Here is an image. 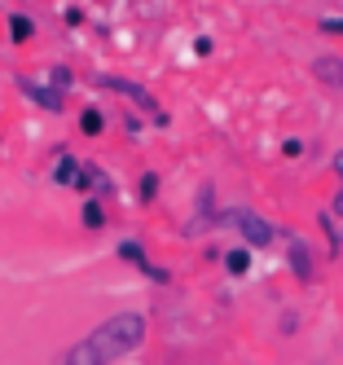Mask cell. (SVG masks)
Listing matches in <instances>:
<instances>
[{
    "label": "cell",
    "mask_w": 343,
    "mask_h": 365,
    "mask_svg": "<svg viewBox=\"0 0 343 365\" xmlns=\"http://www.w3.org/2000/svg\"><path fill=\"white\" fill-rule=\"evenodd\" d=\"M290 273H295V282H312V251L304 238H290Z\"/></svg>",
    "instance_id": "52a82bcc"
},
{
    "label": "cell",
    "mask_w": 343,
    "mask_h": 365,
    "mask_svg": "<svg viewBox=\"0 0 343 365\" xmlns=\"http://www.w3.org/2000/svg\"><path fill=\"white\" fill-rule=\"evenodd\" d=\"M18 88H22V97H26V101H36V106L53 110V115H58V110L66 106V97H62L58 88H53V84H36V80H26V75H22V80H18Z\"/></svg>",
    "instance_id": "5b68a950"
},
{
    "label": "cell",
    "mask_w": 343,
    "mask_h": 365,
    "mask_svg": "<svg viewBox=\"0 0 343 365\" xmlns=\"http://www.w3.org/2000/svg\"><path fill=\"white\" fill-rule=\"evenodd\" d=\"M145 317L141 312H115V317H106L84 344H88V352L97 356V365H111V361H119V356H128V352H137L141 344H145Z\"/></svg>",
    "instance_id": "6da1fadb"
},
{
    "label": "cell",
    "mask_w": 343,
    "mask_h": 365,
    "mask_svg": "<svg viewBox=\"0 0 343 365\" xmlns=\"http://www.w3.org/2000/svg\"><path fill=\"white\" fill-rule=\"evenodd\" d=\"M300 154H304V141H300V137H290V141L282 145V159H300Z\"/></svg>",
    "instance_id": "e0dca14e"
},
{
    "label": "cell",
    "mask_w": 343,
    "mask_h": 365,
    "mask_svg": "<svg viewBox=\"0 0 343 365\" xmlns=\"http://www.w3.org/2000/svg\"><path fill=\"white\" fill-rule=\"evenodd\" d=\"M62 365H97V356L88 352V344H75L71 352H66V361Z\"/></svg>",
    "instance_id": "4fadbf2b"
},
{
    "label": "cell",
    "mask_w": 343,
    "mask_h": 365,
    "mask_svg": "<svg viewBox=\"0 0 343 365\" xmlns=\"http://www.w3.org/2000/svg\"><path fill=\"white\" fill-rule=\"evenodd\" d=\"M53 180H58V185H66V190H75V180H79V159H75V154L58 150V168H53Z\"/></svg>",
    "instance_id": "ba28073f"
},
{
    "label": "cell",
    "mask_w": 343,
    "mask_h": 365,
    "mask_svg": "<svg viewBox=\"0 0 343 365\" xmlns=\"http://www.w3.org/2000/svg\"><path fill=\"white\" fill-rule=\"evenodd\" d=\"M317 27H322V31H334V36H343V18H317Z\"/></svg>",
    "instance_id": "ac0fdd59"
},
{
    "label": "cell",
    "mask_w": 343,
    "mask_h": 365,
    "mask_svg": "<svg viewBox=\"0 0 343 365\" xmlns=\"http://www.w3.org/2000/svg\"><path fill=\"white\" fill-rule=\"evenodd\" d=\"M79 225L84 229H106V207L97 198H84V207H79Z\"/></svg>",
    "instance_id": "30bf717a"
},
{
    "label": "cell",
    "mask_w": 343,
    "mask_h": 365,
    "mask_svg": "<svg viewBox=\"0 0 343 365\" xmlns=\"http://www.w3.org/2000/svg\"><path fill=\"white\" fill-rule=\"evenodd\" d=\"M312 80L326 88H343V58H334V53L312 58Z\"/></svg>",
    "instance_id": "8992f818"
},
{
    "label": "cell",
    "mask_w": 343,
    "mask_h": 365,
    "mask_svg": "<svg viewBox=\"0 0 343 365\" xmlns=\"http://www.w3.org/2000/svg\"><path fill=\"white\" fill-rule=\"evenodd\" d=\"M137 194H141V202H154V198H158V172H145V176H141Z\"/></svg>",
    "instance_id": "5bb4252c"
},
{
    "label": "cell",
    "mask_w": 343,
    "mask_h": 365,
    "mask_svg": "<svg viewBox=\"0 0 343 365\" xmlns=\"http://www.w3.org/2000/svg\"><path fill=\"white\" fill-rule=\"evenodd\" d=\"M71 80H75V75H71L66 66H53V88H58V93H66V88H71Z\"/></svg>",
    "instance_id": "2e32d148"
},
{
    "label": "cell",
    "mask_w": 343,
    "mask_h": 365,
    "mask_svg": "<svg viewBox=\"0 0 343 365\" xmlns=\"http://www.w3.org/2000/svg\"><path fill=\"white\" fill-rule=\"evenodd\" d=\"M97 84H101V88H111V93H123V97H132V101H137L141 110H150V115H154V123H168V115L158 110V101H154V97H150L141 84L123 80V75H97Z\"/></svg>",
    "instance_id": "3957f363"
},
{
    "label": "cell",
    "mask_w": 343,
    "mask_h": 365,
    "mask_svg": "<svg viewBox=\"0 0 343 365\" xmlns=\"http://www.w3.org/2000/svg\"><path fill=\"white\" fill-rule=\"evenodd\" d=\"M322 229H326V238H330V251H339V247H343V238H339V225H334V216H330V212H322Z\"/></svg>",
    "instance_id": "9a60e30c"
},
{
    "label": "cell",
    "mask_w": 343,
    "mask_h": 365,
    "mask_svg": "<svg viewBox=\"0 0 343 365\" xmlns=\"http://www.w3.org/2000/svg\"><path fill=\"white\" fill-rule=\"evenodd\" d=\"M216 225H220V229H237V233L247 238V247H269V242L277 238V229L264 220V216H255L251 207H229V212L216 216Z\"/></svg>",
    "instance_id": "7a4b0ae2"
},
{
    "label": "cell",
    "mask_w": 343,
    "mask_h": 365,
    "mask_svg": "<svg viewBox=\"0 0 343 365\" xmlns=\"http://www.w3.org/2000/svg\"><path fill=\"white\" fill-rule=\"evenodd\" d=\"M334 172H339V176H343V150H339V154H334Z\"/></svg>",
    "instance_id": "ffe728a7"
},
{
    "label": "cell",
    "mask_w": 343,
    "mask_h": 365,
    "mask_svg": "<svg viewBox=\"0 0 343 365\" xmlns=\"http://www.w3.org/2000/svg\"><path fill=\"white\" fill-rule=\"evenodd\" d=\"M220 259H225V269H229L233 277H247V273H251V247H237V251H225Z\"/></svg>",
    "instance_id": "9c48e42d"
},
{
    "label": "cell",
    "mask_w": 343,
    "mask_h": 365,
    "mask_svg": "<svg viewBox=\"0 0 343 365\" xmlns=\"http://www.w3.org/2000/svg\"><path fill=\"white\" fill-rule=\"evenodd\" d=\"M31 36H36V22L26 18V14H9V40L14 44H26Z\"/></svg>",
    "instance_id": "8fae6325"
},
{
    "label": "cell",
    "mask_w": 343,
    "mask_h": 365,
    "mask_svg": "<svg viewBox=\"0 0 343 365\" xmlns=\"http://www.w3.org/2000/svg\"><path fill=\"white\" fill-rule=\"evenodd\" d=\"M79 133H84V137H101L106 133V115L97 106H88L84 115H79Z\"/></svg>",
    "instance_id": "7c38bea8"
},
{
    "label": "cell",
    "mask_w": 343,
    "mask_h": 365,
    "mask_svg": "<svg viewBox=\"0 0 343 365\" xmlns=\"http://www.w3.org/2000/svg\"><path fill=\"white\" fill-rule=\"evenodd\" d=\"M330 216H343V190L334 194V202H330Z\"/></svg>",
    "instance_id": "d6986e66"
},
{
    "label": "cell",
    "mask_w": 343,
    "mask_h": 365,
    "mask_svg": "<svg viewBox=\"0 0 343 365\" xmlns=\"http://www.w3.org/2000/svg\"><path fill=\"white\" fill-rule=\"evenodd\" d=\"M115 251H119V259H123V264H132V269H141V273H145L150 282H172V273H168V269H158V264H150V255H145V247H141V242H132V238H123V242H119Z\"/></svg>",
    "instance_id": "277c9868"
}]
</instances>
